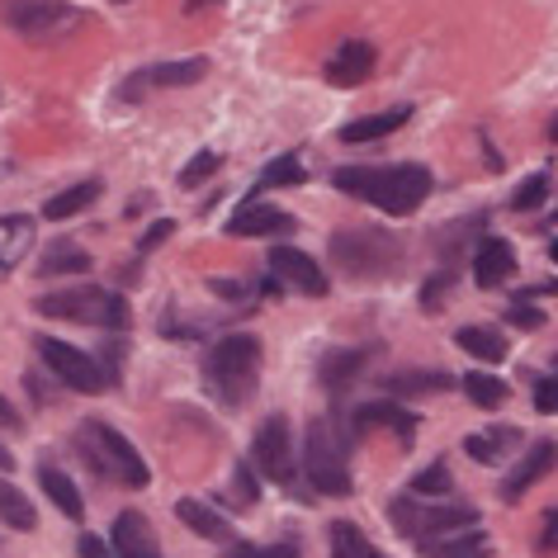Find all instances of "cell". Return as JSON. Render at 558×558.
<instances>
[{
  "instance_id": "6da1fadb",
  "label": "cell",
  "mask_w": 558,
  "mask_h": 558,
  "mask_svg": "<svg viewBox=\"0 0 558 558\" xmlns=\"http://www.w3.org/2000/svg\"><path fill=\"white\" fill-rule=\"evenodd\" d=\"M331 180H337V190L355 194V199L384 208V214H393V218L416 214L430 194L426 166H341Z\"/></svg>"
},
{
  "instance_id": "7a4b0ae2",
  "label": "cell",
  "mask_w": 558,
  "mask_h": 558,
  "mask_svg": "<svg viewBox=\"0 0 558 558\" xmlns=\"http://www.w3.org/2000/svg\"><path fill=\"white\" fill-rule=\"evenodd\" d=\"M256 374H260V341L236 331V337H222L208 345L204 355V388L214 393L222 408H242L256 388Z\"/></svg>"
},
{
  "instance_id": "3957f363",
  "label": "cell",
  "mask_w": 558,
  "mask_h": 558,
  "mask_svg": "<svg viewBox=\"0 0 558 558\" xmlns=\"http://www.w3.org/2000/svg\"><path fill=\"white\" fill-rule=\"evenodd\" d=\"M44 317H62V323H86V327H105V331H123L129 327V299L114 289H95V284H76V289H58V294L38 299Z\"/></svg>"
},
{
  "instance_id": "277c9868",
  "label": "cell",
  "mask_w": 558,
  "mask_h": 558,
  "mask_svg": "<svg viewBox=\"0 0 558 558\" xmlns=\"http://www.w3.org/2000/svg\"><path fill=\"white\" fill-rule=\"evenodd\" d=\"M76 445L86 450V459L95 464V473L105 478H119L123 487H147L151 483V469L143 464V454L129 445V436H119L114 426L105 422H81V436Z\"/></svg>"
},
{
  "instance_id": "5b68a950",
  "label": "cell",
  "mask_w": 558,
  "mask_h": 558,
  "mask_svg": "<svg viewBox=\"0 0 558 558\" xmlns=\"http://www.w3.org/2000/svg\"><path fill=\"white\" fill-rule=\"evenodd\" d=\"M331 260L351 279H384L402 260V246L393 242V232H337Z\"/></svg>"
},
{
  "instance_id": "8992f818",
  "label": "cell",
  "mask_w": 558,
  "mask_h": 558,
  "mask_svg": "<svg viewBox=\"0 0 558 558\" xmlns=\"http://www.w3.org/2000/svg\"><path fill=\"white\" fill-rule=\"evenodd\" d=\"M303 473H308L313 493H323V497L351 493V469H345V454H341V445L331 440L327 422H313L308 436H303Z\"/></svg>"
},
{
  "instance_id": "52a82bcc",
  "label": "cell",
  "mask_w": 558,
  "mask_h": 558,
  "mask_svg": "<svg viewBox=\"0 0 558 558\" xmlns=\"http://www.w3.org/2000/svg\"><path fill=\"white\" fill-rule=\"evenodd\" d=\"M393 525L402 530L408 539H430V535H450V530H469L478 525V507H469V501H445V507H422V501H408L398 497L393 507Z\"/></svg>"
},
{
  "instance_id": "ba28073f",
  "label": "cell",
  "mask_w": 558,
  "mask_h": 558,
  "mask_svg": "<svg viewBox=\"0 0 558 558\" xmlns=\"http://www.w3.org/2000/svg\"><path fill=\"white\" fill-rule=\"evenodd\" d=\"M251 469L270 483L294 487V430L284 416H265V426L251 440Z\"/></svg>"
},
{
  "instance_id": "9c48e42d",
  "label": "cell",
  "mask_w": 558,
  "mask_h": 558,
  "mask_svg": "<svg viewBox=\"0 0 558 558\" xmlns=\"http://www.w3.org/2000/svg\"><path fill=\"white\" fill-rule=\"evenodd\" d=\"M38 355H44V365L58 374L72 393H105L109 388V374L95 365L90 351H76V345H66V341L38 337Z\"/></svg>"
},
{
  "instance_id": "30bf717a",
  "label": "cell",
  "mask_w": 558,
  "mask_h": 558,
  "mask_svg": "<svg viewBox=\"0 0 558 558\" xmlns=\"http://www.w3.org/2000/svg\"><path fill=\"white\" fill-rule=\"evenodd\" d=\"M5 24L24 38H58L76 29L81 15L66 0H5Z\"/></svg>"
},
{
  "instance_id": "8fae6325",
  "label": "cell",
  "mask_w": 558,
  "mask_h": 558,
  "mask_svg": "<svg viewBox=\"0 0 558 558\" xmlns=\"http://www.w3.org/2000/svg\"><path fill=\"white\" fill-rule=\"evenodd\" d=\"M208 62L204 58H185V62H161V66H143V72H133L123 81V100H143L147 90H180V86H194V81H204Z\"/></svg>"
},
{
  "instance_id": "7c38bea8",
  "label": "cell",
  "mask_w": 558,
  "mask_h": 558,
  "mask_svg": "<svg viewBox=\"0 0 558 558\" xmlns=\"http://www.w3.org/2000/svg\"><path fill=\"white\" fill-rule=\"evenodd\" d=\"M270 270L279 275V284L299 289V294H308V299H323L331 289L327 275H323V265H317L308 251H299V246H275L270 251Z\"/></svg>"
},
{
  "instance_id": "4fadbf2b",
  "label": "cell",
  "mask_w": 558,
  "mask_h": 558,
  "mask_svg": "<svg viewBox=\"0 0 558 558\" xmlns=\"http://www.w3.org/2000/svg\"><path fill=\"white\" fill-rule=\"evenodd\" d=\"M374 62H379L374 44H365V38H351V44H341L337 58L327 62V81H331V86H341V90L365 86L369 72H374Z\"/></svg>"
},
{
  "instance_id": "5bb4252c",
  "label": "cell",
  "mask_w": 558,
  "mask_h": 558,
  "mask_svg": "<svg viewBox=\"0 0 558 558\" xmlns=\"http://www.w3.org/2000/svg\"><path fill=\"white\" fill-rule=\"evenodd\" d=\"M554 464H558V445H554V440L530 445L525 459L507 473V483H501V497H507V501H521V497L530 493V487H535V483L544 478V473H554Z\"/></svg>"
},
{
  "instance_id": "9a60e30c",
  "label": "cell",
  "mask_w": 558,
  "mask_h": 558,
  "mask_svg": "<svg viewBox=\"0 0 558 558\" xmlns=\"http://www.w3.org/2000/svg\"><path fill=\"white\" fill-rule=\"evenodd\" d=\"M294 228V218L284 214V208H270L260 199H246L236 214L228 218V236H279Z\"/></svg>"
},
{
  "instance_id": "2e32d148",
  "label": "cell",
  "mask_w": 558,
  "mask_h": 558,
  "mask_svg": "<svg viewBox=\"0 0 558 558\" xmlns=\"http://www.w3.org/2000/svg\"><path fill=\"white\" fill-rule=\"evenodd\" d=\"M109 544H114V554H119V558H161L157 535H151V525H147L137 511H119Z\"/></svg>"
},
{
  "instance_id": "e0dca14e",
  "label": "cell",
  "mask_w": 558,
  "mask_h": 558,
  "mask_svg": "<svg viewBox=\"0 0 558 558\" xmlns=\"http://www.w3.org/2000/svg\"><path fill=\"white\" fill-rule=\"evenodd\" d=\"M473 275H478L483 289L507 284V279L515 275V251H511V242H501V236H483V246L473 251Z\"/></svg>"
},
{
  "instance_id": "ac0fdd59",
  "label": "cell",
  "mask_w": 558,
  "mask_h": 558,
  "mask_svg": "<svg viewBox=\"0 0 558 558\" xmlns=\"http://www.w3.org/2000/svg\"><path fill=\"white\" fill-rule=\"evenodd\" d=\"M34 218L29 214H5L0 218V279L34 251Z\"/></svg>"
},
{
  "instance_id": "d6986e66",
  "label": "cell",
  "mask_w": 558,
  "mask_h": 558,
  "mask_svg": "<svg viewBox=\"0 0 558 558\" xmlns=\"http://www.w3.org/2000/svg\"><path fill=\"white\" fill-rule=\"evenodd\" d=\"M369 365V345H355V351H327L323 365H317V379H323L327 393H345L355 384V374Z\"/></svg>"
},
{
  "instance_id": "ffe728a7",
  "label": "cell",
  "mask_w": 558,
  "mask_h": 558,
  "mask_svg": "<svg viewBox=\"0 0 558 558\" xmlns=\"http://www.w3.org/2000/svg\"><path fill=\"white\" fill-rule=\"evenodd\" d=\"M175 515L194 530V535H204V539H218V544L232 539V525L222 521V511H214V507H208V501H199V497H180V501H175Z\"/></svg>"
},
{
  "instance_id": "44dd1931",
  "label": "cell",
  "mask_w": 558,
  "mask_h": 558,
  "mask_svg": "<svg viewBox=\"0 0 558 558\" xmlns=\"http://www.w3.org/2000/svg\"><path fill=\"white\" fill-rule=\"evenodd\" d=\"M355 426L360 430H365V426H388L398 440H412L416 436V416L408 408H398V402H384V398L379 402H365V408L355 412Z\"/></svg>"
},
{
  "instance_id": "7402d4cb",
  "label": "cell",
  "mask_w": 558,
  "mask_h": 558,
  "mask_svg": "<svg viewBox=\"0 0 558 558\" xmlns=\"http://www.w3.org/2000/svg\"><path fill=\"white\" fill-rule=\"evenodd\" d=\"M38 483H44V493L52 497V507H58L62 515H72V521H81L86 515V501H81V487L66 478V473L58 464H38Z\"/></svg>"
},
{
  "instance_id": "603a6c76",
  "label": "cell",
  "mask_w": 558,
  "mask_h": 558,
  "mask_svg": "<svg viewBox=\"0 0 558 558\" xmlns=\"http://www.w3.org/2000/svg\"><path fill=\"white\" fill-rule=\"evenodd\" d=\"M422 558H487V535L473 525H469V535H454L450 530V539L430 535L422 539Z\"/></svg>"
},
{
  "instance_id": "cb8c5ba5",
  "label": "cell",
  "mask_w": 558,
  "mask_h": 558,
  "mask_svg": "<svg viewBox=\"0 0 558 558\" xmlns=\"http://www.w3.org/2000/svg\"><path fill=\"white\" fill-rule=\"evenodd\" d=\"M95 199H100V180H81V185L62 190V194H52V199L44 204V218H52V222L76 218V214H86Z\"/></svg>"
},
{
  "instance_id": "d4e9b609",
  "label": "cell",
  "mask_w": 558,
  "mask_h": 558,
  "mask_svg": "<svg viewBox=\"0 0 558 558\" xmlns=\"http://www.w3.org/2000/svg\"><path fill=\"white\" fill-rule=\"evenodd\" d=\"M412 119V109H388V114H369V119H355L341 129V143H374V137H388L398 133L402 123Z\"/></svg>"
},
{
  "instance_id": "484cf974",
  "label": "cell",
  "mask_w": 558,
  "mask_h": 558,
  "mask_svg": "<svg viewBox=\"0 0 558 558\" xmlns=\"http://www.w3.org/2000/svg\"><path fill=\"white\" fill-rule=\"evenodd\" d=\"M327 539H331V558H388L374 549V539H365V530L351 521H331Z\"/></svg>"
},
{
  "instance_id": "4316f807",
  "label": "cell",
  "mask_w": 558,
  "mask_h": 558,
  "mask_svg": "<svg viewBox=\"0 0 558 558\" xmlns=\"http://www.w3.org/2000/svg\"><path fill=\"white\" fill-rule=\"evenodd\" d=\"M86 270H90V256L76 242H66V236H62V242H52L48 256L38 260V275H44V279H52V275H86Z\"/></svg>"
},
{
  "instance_id": "83f0119b",
  "label": "cell",
  "mask_w": 558,
  "mask_h": 558,
  "mask_svg": "<svg viewBox=\"0 0 558 558\" xmlns=\"http://www.w3.org/2000/svg\"><path fill=\"white\" fill-rule=\"evenodd\" d=\"M384 388H388V393H398V398H426V393H445V388H450V374H436V369L393 374Z\"/></svg>"
},
{
  "instance_id": "f1b7e54d",
  "label": "cell",
  "mask_w": 558,
  "mask_h": 558,
  "mask_svg": "<svg viewBox=\"0 0 558 558\" xmlns=\"http://www.w3.org/2000/svg\"><path fill=\"white\" fill-rule=\"evenodd\" d=\"M459 351H469L473 360H487V365H501L507 360V341L487 327H464L459 331Z\"/></svg>"
},
{
  "instance_id": "f546056e",
  "label": "cell",
  "mask_w": 558,
  "mask_h": 558,
  "mask_svg": "<svg viewBox=\"0 0 558 558\" xmlns=\"http://www.w3.org/2000/svg\"><path fill=\"white\" fill-rule=\"evenodd\" d=\"M0 515H5V525H10V530H34V525H38L34 501L24 497L15 483H0Z\"/></svg>"
},
{
  "instance_id": "4dcf8cb0",
  "label": "cell",
  "mask_w": 558,
  "mask_h": 558,
  "mask_svg": "<svg viewBox=\"0 0 558 558\" xmlns=\"http://www.w3.org/2000/svg\"><path fill=\"white\" fill-rule=\"evenodd\" d=\"M303 180H308V166H303L299 157H275V161L260 171L256 194H260V190H279V185H303Z\"/></svg>"
},
{
  "instance_id": "1f68e13d",
  "label": "cell",
  "mask_w": 558,
  "mask_h": 558,
  "mask_svg": "<svg viewBox=\"0 0 558 558\" xmlns=\"http://www.w3.org/2000/svg\"><path fill=\"white\" fill-rule=\"evenodd\" d=\"M464 393H469V402H478V408H501V402H507V384H501L497 374L473 369V374H464Z\"/></svg>"
},
{
  "instance_id": "d6a6232c",
  "label": "cell",
  "mask_w": 558,
  "mask_h": 558,
  "mask_svg": "<svg viewBox=\"0 0 558 558\" xmlns=\"http://www.w3.org/2000/svg\"><path fill=\"white\" fill-rule=\"evenodd\" d=\"M515 440H521L515 430H493V436H469V440H464V450L478 459V464H497V459L507 454Z\"/></svg>"
},
{
  "instance_id": "836d02e7",
  "label": "cell",
  "mask_w": 558,
  "mask_h": 558,
  "mask_svg": "<svg viewBox=\"0 0 558 558\" xmlns=\"http://www.w3.org/2000/svg\"><path fill=\"white\" fill-rule=\"evenodd\" d=\"M544 199H549V175H530V180H521V185H515L511 208H515V214H535Z\"/></svg>"
},
{
  "instance_id": "e575fe53",
  "label": "cell",
  "mask_w": 558,
  "mask_h": 558,
  "mask_svg": "<svg viewBox=\"0 0 558 558\" xmlns=\"http://www.w3.org/2000/svg\"><path fill=\"white\" fill-rule=\"evenodd\" d=\"M450 464H430V469H422L412 478V493H422V497H450Z\"/></svg>"
},
{
  "instance_id": "d590c367",
  "label": "cell",
  "mask_w": 558,
  "mask_h": 558,
  "mask_svg": "<svg viewBox=\"0 0 558 558\" xmlns=\"http://www.w3.org/2000/svg\"><path fill=\"white\" fill-rule=\"evenodd\" d=\"M222 558H303L299 544H232Z\"/></svg>"
},
{
  "instance_id": "8d00e7d4",
  "label": "cell",
  "mask_w": 558,
  "mask_h": 558,
  "mask_svg": "<svg viewBox=\"0 0 558 558\" xmlns=\"http://www.w3.org/2000/svg\"><path fill=\"white\" fill-rule=\"evenodd\" d=\"M218 166H222V157H218V151H199V157H194V161L185 166V171H180V190H194V185H204V180L214 175Z\"/></svg>"
},
{
  "instance_id": "74e56055",
  "label": "cell",
  "mask_w": 558,
  "mask_h": 558,
  "mask_svg": "<svg viewBox=\"0 0 558 558\" xmlns=\"http://www.w3.org/2000/svg\"><path fill=\"white\" fill-rule=\"evenodd\" d=\"M507 323L521 327V331H539V327H544V313L535 308V303H511V308H507Z\"/></svg>"
},
{
  "instance_id": "f35d334b",
  "label": "cell",
  "mask_w": 558,
  "mask_h": 558,
  "mask_svg": "<svg viewBox=\"0 0 558 558\" xmlns=\"http://www.w3.org/2000/svg\"><path fill=\"white\" fill-rule=\"evenodd\" d=\"M535 408L544 416H558V379H539L535 384Z\"/></svg>"
},
{
  "instance_id": "ab89813d",
  "label": "cell",
  "mask_w": 558,
  "mask_h": 558,
  "mask_svg": "<svg viewBox=\"0 0 558 558\" xmlns=\"http://www.w3.org/2000/svg\"><path fill=\"white\" fill-rule=\"evenodd\" d=\"M251 473H256V469H251V464H236V507H251V501H256V478H251Z\"/></svg>"
},
{
  "instance_id": "60d3db41",
  "label": "cell",
  "mask_w": 558,
  "mask_h": 558,
  "mask_svg": "<svg viewBox=\"0 0 558 558\" xmlns=\"http://www.w3.org/2000/svg\"><path fill=\"white\" fill-rule=\"evenodd\" d=\"M445 289H454V275H450V270H440V275H436V279H430V284H426V294H422V303H426V308H440Z\"/></svg>"
},
{
  "instance_id": "b9f144b4",
  "label": "cell",
  "mask_w": 558,
  "mask_h": 558,
  "mask_svg": "<svg viewBox=\"0 0 558 558\" xmlns=\"http://www.w3.org/2000/svg\"><path fill=\"white\" fill-rule=\"evenodd\" d=\"M175 232V222L171 218H161V222H151V228L143 232V242H137V251H157L161 242H166V236H171Z\"/></svg>"
},
{
  "instance_id": "7bdbcfd3",
  "label": "cell",
  "mask_w": 558,
  "mask_h": 558,
  "mask_svg": "<svg viewBox=\"0 0 558 558\" xmlns=\"http://www.w3.org/2000/svg\"><path fill=\"white\" fill-rule=\"evenodd\" d=\"M76 549H81V558H119L114 549H109V539H100V535H81Z\"/></svg>"
},
{
  "instance_id": "ee69618b",
  "label": "cell",
  "mask_w": 558,
  "mask_h": 558,
  "mask_svg": "<svg viewBox=\"0 0 558 558\" xmlns=\"http://www.w3.org/2000/svg\"><path fill=\"white\" fill-rule=\"evenodd\" d=\"M539 554H558V507L544 515V530H539Z\"/></svg>"
},
{
  "instance_id": "f6af8a7d",
  "label": "cell",
  "mask_w": 558,
  "mask_h": 558,
  "mask_svg": "<svg viewBox=\"0 0 558 558\" xmlns=\"http://www.w3.org/2000/svg\"><path fill=\"white\" fill-rule=\"evenodd\" d=\"M0 430H24L20 412H15V402H10L5 393H0Z\"/></svg>"
},
{
  "instance_id": "bcb514c9",
  "label": "cell",
  "mask_w": 558,
  "mask_h": 558,
  "mask_svg": "<svg viewBox=\"0 0 558 558\" xmlns=\"http://www.w3.org/2000/svg\"><path fill=\"white\" fill-rule=\"evenodd\" d=\"M208 5H222V0H185V15H199Z\"/></svg>"
},
{
  "instance_id": "7dc6e473",
  "label": "cell",
  "mask_w": 558,
  "mask_h": 558,
  "mask_svg": "<svg viewBox=\"0 0 558 558\" xmlns=\"http://www.w3.org/2000/svg\"><path fill=\"white\" fill-rule=\"evenodd\" d=\"M15 469V459H10V450H0V473H10Z\"/></svg>"
},
{
  "instance_id": "c3c4849f",
  "label": "cell",
  "mask_w": 558,
  "mask_h": 558,
  "mask_svg": "<svg viewBox=\"0 0 558 558\" xmlns=\"http://www.w3.org/2000/svg\"><path fill=\"white\" fill-rule=\"evenodd\" d=\"M549 137H554V143H558V114H554V123H549Z\"/></svg>"
},
{
  "instance_id": "681fc988",
  "label": "cell",
  "mask_w": 558,
  "mask_h": 558,
  "mask_svg": "<svg viewBox=\"0 0 558 558\" xmlns=\"http://www.w3.org/2000/svg\"><path fill=\"white\" fill-rule=\"evenodd\" d=\"M549 260H554V265H558V242H554V246H549Z\"/></svg>"
},
{
  "instance_id": "f907efd6",
  "label": "cell",
  "mask_w": 558,
  "mask_h": 558,
  "mask_svg": "<svg viewBox=\"0 0 558 558\" xmlns=\"http://www.w3.org/2000/svg\"><path fill=\"white\" fill-rule=\"evenodd\" d=\"M114 5H123V0H114Z\"/></svg>"
}]
</instances>
